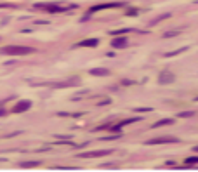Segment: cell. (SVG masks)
<instances>
[{
  "label": "cell",
  "mask_w": 198,
  "mask_h": 172,
  "mask_svg": "<svg viewBox=\"0 0 198 172\" xmlns=\"http://www.w3.org/2000/svg\"><path fill=\"white\" fill-rule=\"evenodd\" d=\"M169 143H179V139L177 137H155V139L146 141L144 144L150 146V144H169Z\"/></svg>",
  "instance_id": "8992f818"
},
{
  "label": "cell",
  "mask_w": 198,
  "mask_h": 172,
  "mask_svg": "<svg viewBox=\"0 0 198 172\" xmlns=\"http://www.w3.org/2000/svg\"><path fill=\"white\" fill-rule=\"evenodd\" d=\"M186 51H188V47L177 49V51H170V52H165V54H163V57H174V56H179V54L186 52Z\"/></svg>",
  "instance_id": "4fadbf2b"
},
{
  "label": "cell",
  "mask_w": 198,
  "mask_h": 172,
  "mask_svg": "<svg viewBox=\"0 0 198 172\" xmlns=\"http://www.w3.org/2000/svg\"><path fill=\"white\" fill-rule=\"evenodd\" d=\"M174 82H176V75H174L172 71L163 70L158 73V84L160 85H170V84H174Z\"/></svg>",
  "instance_id": "3957f363"
},
{
  "label": "cell",
  "mask_w": 198,
  "mask_h": 172,
  "mask_svg": "<svg viewBox=\"0 0 198 172\" xmlns=\"http://www.w3.org/2000/svg\"><path fill=\"white\" fill-rule=\"evenodd\" d=\"M113 153L111 150H97V151H87V153H78V158H97V157H106V155Z\"/></svg>",
  "instance_id": "5b68a950"
},
{
  "label": "cell",
  "mask_w": 198,
  "mask_h": 172,
  "mask_svg": "<svg viewBox=\"0 0 198 172\" xmlns=\"http://www.w3.org/2000/svg\"><path fill=\"white\" fill-rule=\"evenodd\" d=\"M35 7L37 9H45L52 14H57V12H66V11L73 9L75 5H66V7H63V5H57V4H35Z\"/></svg>",
  "instance_id": "7a4b0ae2"
},
{
  "label": "cell",
  "mask_w": 198,
  "mask_h": 172,
  "mask_svg": "<svg viewBox=\"0 0 198 172\" xmlns=\"http://www.w3.org/2000/svg\"><path fill=\"white\" fill-rule=\"evenodd\" d=\"M137 12H139L137 9H129L127 11V16H137Z\"/></svg>",
  "instance_id": "44dd1931"
},
{
  "label": "cell",
  "mask_w": 198,
  "mask_h": 172,
  "mask_svg": "<svg viewBox=\"0 0 198 172\" xmlns=\"http://www.w3.org/2000/svg\"><path fill=\"white\" fill-rule=\"evenodd\" d=\"M136 113H146V111H153V108H134Z\"/></svg>",
  "instance_id": "ffe728a7"
},
{
  "label": "cell",
  "mask_w": 198,
  "mask_h": 172,
  "mask_svg": "<svg viewBox=\"0 0 198 172\" xmlns=\"http://www.w3.org/2000/svg\"><path fill=\"white\" fill-rule=\"evenodd\" d=\"M38 165H40L38 160H30V162H21L19 163V167H23V169H33V167H38Z\"/></svg>",
  "instance_id": "7c38bea8"
},
{
  "label": "cell",
  "mask_w": 198,
  "mask_h": 172,
  "mask_svg": "<svg viewBox=\"0 0 198 172\" xmlns=\"http://www.w3.org/2000/svg\"><path fill=\"white\" fill-rule=\"evenodd\" d=\"M123 5H127L125 2H108V4H99V5H94L89 9V14H94L97 11H103V9H115V7H123Z\"/></svg>",
  "instance_id": "277c9868"
},
{
  "label": "cell",
  "mask_w": 198,
  "mask_h": 172,
  "mask_svg": "<svg viewBox=\"0 0 198 172\" xmlns=\"http://www.w3.org/2000/svg\"><path fill=\"white\" fill-rule=\"evenodd\" d=\"M129 45V40L125 37H117V38L111 40V47L113 49H125Z\"/></svg>",
  "instance_id": "ba28073f"
},
{
  "label": "cell",
  "mask_w": 198,
  "mask_h": 172,
  "mask_svg": "<svg viewBox=\"0 0 198 172\" xmlns=\"http://www.w3.org/2000/svg\"><path fill=\"white\" fill-rule=\"evenodd\" d=\"M127 31H130V28H122V30H117V31H111L110 35L117 37V35H123V33H127Z\"/></svg>",
  "instance_id": "d6986e66"
},
{
  "label": "cell",
  "mask_w": 198,
  "mask_h": 172,
  "mask_svg": "<svg viewBox=\"0 0 198 172\" xmlns=\"http://www.w3.org/2000/svg\"><path fill=\"white\" fill-rule=\"evenodd\" d=\"M0 115H5V111H4V110H0Z\"/></svg>",
  "instance_id": "4316f807"
},
{
  "label": "cell",
  "mask_w": 198,
  "mask_h": 172,
  "mask_svg": "<svg viewBox=\"0 0 198 172\" xmlns=\"http://www.w3.org/2000/svg\"><path fill=\"white\" fill-rule=\"evenodd\" d=\"M89 73L92 77H108L111 71L106 70V68H92V70H89Z\"/></svg>",
  "instance_id": "30bf717a"
},
{
  "label": "cell",
  "mask_w": 198,
  "mask_h": 172,
  "mask_svg": "<svg viewBox=\"0 0 198 172\" xmlns=\"http://www.w3.org/2000/svg\"><path fill=\"white\" fill-rule=\"evenodd\" d=\"M193 153H198V146H195V148H193Z\"/></svg>",
  "instance_id": "484cf974"
},
{
  "label": "cell",
  "mask_w": 198,
  "mask_h": 172,
  "mask_svg": "<svg viewBox=\"0 0 198 172\" xmlns=\"http://www.w3.org/2000/svg\"><path fill=\"white\" fill-rule=\"evenodd\" d=\"M31 108V101L30 99H21V101H18L16 104H14L12 111L14 113H23V111H28Z\"/></svg>",
  "instance_id": "52a82bcc"
},
{
  "label": "cell",
  "mask_w": 198,
  "mask_h": 172,
  "mask_svg": "<svg viewBox=\"0 0 198 172\" xmlns=\"http://www.w3.org/2000/svg\"><path fill=\"white\" fill-rule=\"evenodd\" d=\"M165 165H169V167H176L177 163L176 162H165Z\"/></svg>",
  "instance_id": "cb8c5ba5"
},
{
  "label": "cell",
  "mask_w": 198,
  "mask_h": 172,
  "mask_svg": "<svg viewBox=\"0 0 198 172\" xmlns=\"http://www.w3.org/2000/svg\"><path fill=\"white\" fill-rule=\"evenodd\" d=\"M0 7H16L14 4H0Z\"/></svg>",
  "instance_id": "d4e9b609"
},
{
  "label": "cell",
  "mask_w": 198,
  "mask_h": 172,
  "mask_svg": "<svg viewBox=\"0 0 198 172\" xmlns=\"http://www.w3.org/2000/svg\"><path fill=\"white\" fill-rule=\"evenodd\" d=\"M110 103H111V99L108 97V99H104V101H101V103H99V106H103V104H110Z\"/></svg>",
  "instance_id": "603a6c76"
},
{
  "label": "cell",
  "mask_w": 198,
  "mask_h": 172,
  "mask_svg": "<svg viewBox=\"0 0 198 172\" xmlns=\"http://www.w3.org/2000/svg\"><path fill=\"white\" fill-rule=\"evenodd\" d=\"M139 117H132V118H125V120H122V122H118V125L120 127H123V125H129V124H136V122H139Z\"/></svg>",
  "instance_id": "5bb4252c"
},
{
  "label": "cell",
  "mask_w": 198,
  "mask_h": 172,
  "mask_svg": "<svg viewBox=\"0 0 198 172\" xmlns=\"http://www.w3.org/2000/svg\"><path fill=\"white\" fill-rule=\"evenodd\" d=\"M174 124V118H163V120H158L151 125V129H158V127H163V125H172Z\"/></svg>",
  "instance_id": "8fae6325"
},
{
  "label": "cell",
  "mask_w": 198,
  "mask_h": 172,
  "mask_svg": "<svg viewBox=\"0 0 198 172\" xmlns=\"http://www.w3.org/2000/svg\"><path fill=\"white\" fill-rule=\"evenodd\" d=\"M99 45V38H87L77 44V47H97Z\"/></svg>",
  "instance_id": "9c48e42d"
},
{
  "label": "cell",
  "mask_w": 198,
  "mask_h": 172,
  "mask_svg": "<svg viewBox=\"0 0 198 172\" xmlns=\"http://www.w3.org/2000/svg\"><path fill=\"white\" fill-rule=\"evenodd\" d=\"M181 31L179 30H169V31H163V38H170V37H176L179 35Z\"/></svg>",
  "instance_id": "2e32d148"
},
{
  "label": "cell",
  "mask_w": 198,
  "mask_h": 172,
  "mask_svg": "<svg viewBox=\"0 0 198 172\" xmlns=\"http://www.w3.org/2000/svg\"><path fill=\"white\" fill-rule=\"evenodd\" d=\"M186 165H189V167H193V165H196L198 163V157H188V158L184 160Z\"/></svg>",
  "instance_id": "9a60e30c"
},
{
  "label": "cell",
  "mask_w": 198,
  "mask_h": 172,
  "mask_svg": "<svg viewBox=\"0 0 198 172\" xmlns=\"http://www.w3.org/2000/svg\"><path fill=\"white\" fill-rule=\"evenodd\" d=\"M35 49L26 47V45H5L0 49V54H7V56H26V54H33Z\"/></svg>",
  "instance_id": "6da1fadb"
},
{
  "label": "cell",
  "mask_w": 198,
  "mask_h": 172,
  "mask_svg": "<svg viewBox=\"0 0 198 172\" xmlns=\"http://www.w3.org/2000/svg\"><path fill=\"white\" fill-rule=\"evenodd\" d=\"M169 18H170V14H162V16H158V18H155L153 21H151V26L156 24V23H160V21H163V19H169Z\"/></svg>",
  "instance_id": "e0dca14e"
},
{
  "label": "cell",
  "mask_w": 198,
  "mask_h": 172,
  "mask_svg": "<svg viewBox=\"0 0 198 172\" xmlns=\"http://www.w3.org/2000/svg\"><path fill=\"white\" fill-rule=\"evenodd\" d=\"M120 84L122 85H132V84H136V82H132V80H122Z\"/></svg>",
  "instance_id": "7402d4cb"
},
{
  "label": "cell",
  "mask_w": 198,
  "mask_h": 172,
  "mask_svg": "<svg viewBox=\"0 0 198 172\" xmlns=\"http://www.w3.org/2000/svg\"><path fill=\"white\" fill-rule=\"evenodd\" d=\"M195 111H181V113H177V117L179 118H189V117H193Z\"/></svg>",
  "instance_id": "ac0fdd59"
}]
</instances>
